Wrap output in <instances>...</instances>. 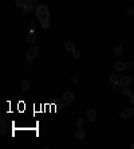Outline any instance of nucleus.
Segmentation results:
<instances>
[{
	"label": "nucleus",
	"mask_w": 134,
	"mask_h": 149,
	"mask_svg": "<svg viewBox=\"0 0 134 149\" xmlns=\"http://www.w3.org/2000/svg\"><path fill=\"white\" fill-rule=\"evenodd\" d=\"M35 15L40 23L42 22H50V10L46 4H39L38 7L35 8Z\"/></svg>",
	"instance_id": "1"
},
{
	"label": "nucleus",
	"mask_w": 134,
	"mask_h": 149,
	"mask_svg": "<svg viewBox=\"0 0 134 149\" xmlns=\"http://www.w3.org/2000/svg\"><path fill=\"white\" fill-rule=\"evenodd\" d=\"M38 54H39V48L36 47V46H31L26 52V58L28 59V61H32V59H35L38 56Z\"/></svg>",
	"instance_id": "2"
},
{
	"label": "nucleus",
	"mask_w": 134,
	"mask_h": 149,
	"mask_svg": "<svg viewBox=\"0 0 134 149\" xmlns=\"http://www.w3.org/2000/svg\"><path fill=\"white\" fill-rule=\"evenodd\" d=\"M62 101L65 102L66 106H70L74 102V94L71 91H66L65 94H63V97H62Z\"/></svg>",
	"instance_id": "3"
},
{
	"label": "nucleus",
	"mask_w": 134,
	"mask_h": 149,
	"mask_svg": "<svg viewBox=\"0 0 134 149\" xmlns=\"http://www.w3.org/2000/svg\"><path fill=\"white\" fill-rule=\"evenodd\" d=\"M131 82H133V78H131L130 75H123L122 78H119V86H130Z\"/></svg>",
	"instance_id": "4"
},
{
	"label": "nucleus",
	"mask_w": 134,
	"mask_h": 149,
	"mask_svg": "<svg viewBox=\"0 0 134 149\" xmlns=\"http://www.w3.org/2000/svg\"><path fill=\"white\" fill-rule=\"evenodd\" d=\"M133 114H134V109H133V107H126V109H123L122 112H121V118L127 120V118L133 117Z\"/></svg>",
	"instance_id": "5"
},
{
	"label": "nucleus",
	"mask_w": 134,
	"mask_h": 149,
	"mask_svg": "<svg viewBox=\"0 0 134 149\" xmlns=\"http://www.w3.org/2000/svg\"><path fill=\"white\" fill-rule=\"evenodd\" d=\"M86 118H87L88 121H95L97 120V112L93 107H90V109H87V112H86Z\"/></svg>",
	"instance_id": "6"
},
{
	"label": "nucleus",
	"mask_w": 134,
	"mask_h": 149,
	"mask_svg": "<svg viewBox=\"0 0 134 149\" xmlns=\"http://www.w3.org/2000/svg\"><path fill=\"white\" fill-rule=\"evenodd\" d=\"M26 40H27V43L28 44H34L35 42H36V34H35L34 30H31V31L27 34Z\"/></svg>",
	"instance_id": "7"
},
{
	"label": "nucleus",
	"mask_w": 134,
	"mask_h": 149,
	"mask_svg": "<svg viewBox=\"0 0 134 149\" xmlns=\"http://www.w3.org/2000/svg\"><path fill=\"white\" fill-rule=\"evenodd\" d=\"M84 137H86V132H84V129L83 128H78L77 132H75V138H77L78 141H82Z\"/></svg>",
	"instance_id": "8"
},
{
	"label": "nucleus",
	"mask_w": 134,
	"mask_h": 149,
	"mask_svg": "<svg viewBox=\"0 0 134 149\" xmlns=\"http://www.w3.org/2000/svg\"><path fill=\"white\" fill-rule=\"evenodd\" d=\"M65 47H66V50L67 51H70V52H73V51H75L77 48H75V43H73L71 40H67L65 43Z\"/></svg>",
	"instance_id": "9"
},
{
	"label": "nucleus",
	"mask_w": 134,
	"mask_h": 149,
	"mask_svg": "<svg viewBox=\"0 0 134 149\" xmlns=\"http://www.w3.org/2000/svg\"><path fill=\"white\" fill-rule=\"evenodd\" d=\"M114 69H115V71H123L125 69H126V63H123V62H115V65H114Z\"/></svg>",
	"instance_id": "10"
},
{
	"label": "nucleus",
	"mask_w": 134,
	"mask_h": 149,
	"mask_svg": "<svg viewBox=\"0 0 134 149\" xmlns=\"http://www.w3.org/2000/svg\"><path fill=\"white\" fill-rule=\"evenodd\" d=\"M20 89L23 91H27L28 89H30V82L27 81V79H23L22 82H20Z\"/></svg>",
	"instance_id": "11"
},
{
	"label": "nucleus",
	"mask_w": 134,
	"mask_h": 149,
	"mask_svg": "<svg viewBox=\"0 0 134 149\" xmlns=\"http://www.w3.org/2000/svg\"><path fill=\"white\" fill-rule=\"evenodd\" d=\"M123 52V47L122 46H115L114 47V55L115 56H121Z\"/></svg>",
	"instance_id": "12"
},
{
	"label": "nucleus",
	"mask_w": 134,
	"mask_h": 149,
	"mask_svg": "<svg viewBox=\"0 0 134 149\" xmlns=\"http://www.w3.org/2000/svg\"><path fill=\"white\" fill-rule=\"evenodd\" d=\"M16 4H18V7L24 10V8L28 5V0H16Z\"/></svg>",
	"instance_id": "13"
},
{
	"label": "nucleus",
	"mask_w": 134,
	"mask_h": 149,
	"mask_svg": "<svg viewBox=\"0 0 134 149\" xmlns=\"http://www.w3.org/2000/svg\"><path fill=\"white\" fill-rule=\"evenodd\" d=\"M109 79H110V82L113 83V85H117L118 83L119 85V79H118V77L115 74H110V77H109Z\"/></svg>",
	"instance_id": "14"
},
{
	"label": "nucleus",
	"mask_w": 134,
	"mask_h": 149,
	"mask_svg": "<svg viewBox=\"0 0 134 149\" xmlns=\"http://www.w3.org/2000/svg\"><path fill=\"white\" fill-rule=\"evenodd\" d=\"M7 132H8V126H7V124H5V121H3V122H1V129H0V133L4 136Z\"/></svg>",
	"instance_id": "15"
},
{
	"label": "nucleus",
	"mask_w": 134,
	"mask_h": 149,
	"mask_svg": "<svg viewBox=\"0 0 134 149\" xmlns=\"http://www.w3.org/2000/svg\"><path fill=\"white\" fill-rule=\"evenodd\" d=\"M122 93H123V95H126V97H130V95L133 94V93H131V90H130V89H129L127 86H125V87L122 89Z\"/></svg>",
	"instance_id": "16"
},
{
	"label": "nucleus",
	"mask_w": 134,
	"mask_h": 149,
	"mask_svg": "<svg viewBox=\"0 0 134 149\" xmlns=\"http://www.w3.org/2000/svg\"><path fill=\"white\" fill-rule=\"evenodd\" d=\"M126 15L130 16V18H133V16H134V8H133V7L126 8Z\"/></svg>",
	"instance_id": "17"
},
{
	"label": "nucleus",
	"mask_w": 134,
	"mask_h": 149,
	"mask_svg": "<svg viewBox=\"0 0 134 149\" xmlns=\"http://www.w3.org/2000/svg\"><path fill=\"white\" fill-rule=\"evenodd\" d=\"M83 125H84V120L82 117L78 118L77 120V128H83Z\"/></svg>",
	"instance_id": "18"
},
{
	"label": "nucleus",
	"mask_w": 134,
	"mask_h": 149,
	"mask_svg": "<svg viewBox=\"0 0 134 149\" xmlns=\"http://www.w3.org/2000/svg\"><path fill=\"white\" fill-rule=\"evenodd\" d=\"M71 54H73V58H74V59H79V58H80V52H79V51H78V50L73 51Z\"/></svg>",
	"instance_id": "19"
},
{
	"label": "nucleus",
	"mask_w": 134,
	"mask_h": 149,
	"mask_svg": "<svg viewBox=\"0 0 134 149\" xmlns=\"http://www.w3.org/2000/svg\"><path fill=\"white\" fill-rule=\"evenodd\" d=\"M40 27H42L43 30H47V28L50 27V22H42V23H40Z\"/></svg>",
	"instance_id": "20"
},
{
	"label": "nucleus",
	"mask_w": 134,
	"mask_h": 149,
	"mask_svg": "<svg viewBox=\"0 0 134 149\" xmlns=\"http://www.w3.org/2000/svg\"><path fill=\"white\" fill-rule=\"evenodd\" d=\"M71 82H73L74 85H77V83L79 82V78H78V75H73V77H71Z\"/></svg>",
	"instance_id": "21"
},
{
	"label": "nucleus",
	"mask_w": 134,
	"mask_h": 149,
	"mask_svg": "<svg viewBox=\"0 0 134 149\" xmlns=\"http://www.w3.org/2000/svg\"><path fill=\"white\" fill-rule=\"evenodd\" d=\"M36 3H38V0H28V4H30V5H36Z\"/></svg>",
	"instance_id": "22"
},
{
	"label": "nucleus",
	"mask_w": 134,
	"mask_h": 149,
	"mask_svg": "<svg viewBox=\"0 0 134 149\" xmlns=\"http://www.w3.org/2000/svg\"><path fill=\"white\" fill-rule=\"evenodd\" d=\"M31 66H32L31 61H28V59H27V62H26V69H31Z\"/></svg>",
	"instance_id": "23"
},
{
	"label": "nucleus",
	"mask_w": 134,
	"mask_h": 149,
	"mask_svg": "<svg viewBox=\"0 0 134 149\" xmlns=\"http://www.w3.org/2000/svg\"><path fill=\"white\" fill-rule=\"evenodd\" d=\"M111 89H113V90H118L119 85H118V83H117V85H113V86H111Z\"/></svg>",
	"instance_id": "24"
},
{
	"label": "nucleus",
	"mask_w": 134,
	"mask_h": 149,
	"mask_svg": "<svg viewBox=\"0 0 134 149\" xmlns=\"http://www.w3.org/2000/svg\"><path fill=\"white\" fill-rule=\"evenodd\" d=\"M130 103L134 106V94H131V95H130Z\"/></svg>",
	"instance_id": "25"
},
{
	"label": "nucleus",
	"mask_w": 134,
	"mask_h": 149,
	"mask_svg": "<svg viewBox=\"0 0 134 149\" xmlns=\"http://www.w3.org/2000/svg\"><path fill=\"white\" fill-rule=\"evenodd\" d=\"M126 67H127V69H131V67H133V63H131V62H127V63H126Z\"/></svg>",
	"instance_id": "26"
},
{
	"label": "nucleus",
	"mask_w": 134,
	"mask_h": 149,
	"mask_svg": "<svg viewBox=\"0 0 134 149\" xmlns=\"http://www.w3.org/2000/svg\"><path fill=\"white\" fill-rule=\"evenodd\" d=\"M130 148H131V149H134V144H131V145H130Z\"/></svg>",
	"instance_id": "27"
}]
</instances>
